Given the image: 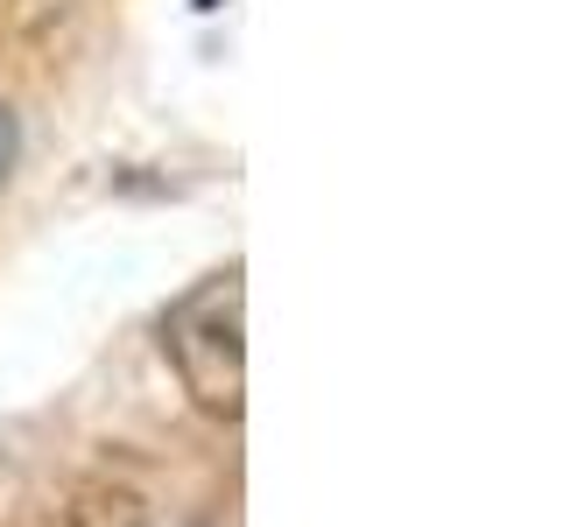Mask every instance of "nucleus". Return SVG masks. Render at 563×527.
Here are the masks:
<instances>
[{
  "label": "nucleus",
  "mask_w": 563,
  "mask_h": 527,
  "mask_svg": "<svg viewBox=\"0 0 563 527\" xmlns=\"http://www.w3.org/2000/svg\"><path fill=\"white\" fill-rule=\"evenodd\" d=\"M163 351H169V366L198 415H211V422L246 415V268L240 260L190 281L169 303Z\"/></svg>",
  "instance_id": "1"
},
{
  "label": "nucleus",
  "mask_w": 563,
  "mask_h": 527,
  "mask_svg": "<svg viewBox=\"0 0 563 527\" xmlns=\"http://www.w3.org/2000/svg\"><path fill=\"white\" fill-rule=\"evenodd\" d=\"M141 520H148L141 514V492H128V485H92L70 506V527H141Z\"/></svg>",
  "instance_id": "2"
},
{
  "label": "nucleus",
  "mask_w": 563,
  "mask_h": 527,
  "mask_svg": "<svg viewBox=\"0 0 563 527\" xmlns=\"http://www.w3.org/2000/svg\"><path fill=\"white\" fill-rule=\"evenodd\" d=\"M8 162H14V120H8V105H0V183H8Z\"/></svg>",
  "instance_id": "3"
}]
</instances>
